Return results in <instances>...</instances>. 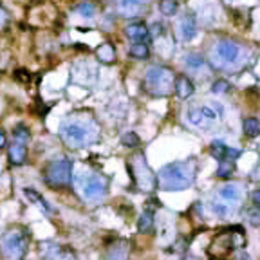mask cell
<instances>
[{
    "label": "cell",
    "instance_id": "cell-1",
    "mask_svg": "<svg viewBox=\"0 0 260 260\" xmlns=\"http://www.w3.org/2000/svg\"><path fill=\"white\" fill-rule=\"evenodd\" d=\"M195 175H197L195 159L168 163L157 173V186L165 192H182L194 184Z\"/></svg>",
    "mask_w": 260,
    "mask_h": 260
},
{
    "label": "cell",
    "instance_id": "cell-2",
    "mask_svg": "<svg viewBox=\"0 0 260 260\" xmlns=\"http://www.w3.org/2000/svg\"><path fill=\"white\" fill-rule=\"evenodd\" d=\"M99 136L98 125L89 118H67L60 125V137L70 148H85L96 143Z\"/></svg>",
    "mask_w": 260,
    "mask_h": 260
},
{
    "label": "cell",
    "instance_id": "cell-3",
    "mask_svg": "<svg viewBox=\"0 0 260 260\" xmlns=\"http://www.w3.org/2000/svg\"><path fill=\"white\" fill-rule=\"evenodd\" d=\"M175 85V75L165 65H150L144 72V89L152 96H168Z\"/></svg>",
    "mask_w": 260,
    "mask_h": 260
},
{
    "label": "cell",
    "instance_id": "cell-4",
    "mask_svg": "<svg viewBox=\"0 0 260 260\" xmlns=\"http://www.w3.org/2000/svg\"><path fill=\"white\" fill-rule=\"evenodd\" d=\"M29 248V235L24 230H9L0 240L2 255L9 260H20Z\"/></svg>",
    "mask_w": 260,
    "mask_h": 260
},
{
    "label": "cell",
    "instance_id": "cell-5",
    "mask_svg": "<svg viewBox=\"0 0 260 260\" xmlns=\"http://www.w3.org/2000/svg\"><path fill=\"white\" fill-rule=\"evenodd\" d=\"M46 181L53 188H65L72 182V161L62 157V159H54L47 165L46 172Z\"/></svg>",
    "mask_w": 260,
    "mask_h": 260
},
{
    "label": "cell",
    "instance_id": "cell-6",
    "mask_svg": "<svg viewBox=\"0 0 260 260\" xmlns=\"http://www.w3.org/2000/svg\"><path fill=\"white\" fill-rule=\"evenodd\" d=\"M75 184L82 190V195L87 201L98 202L107 195V179L99 177L96 173H80Z\"/></svg>",
    "mask_w": 260,
    "mask_h": 260
},
{
    "label": "cell",
    "instance_id": "cell-7",
    "mask_svg": "<svg viewBox=\"0 0 260 260\" xmlns=\"http://www.w3.org/2000/svg\"><path fill=\"white\" fill-rule=\"evenodd\" d=\"M211 56H213V60H215V65L230 69V67L237 65V63L240 62V58H242V47L231 40H220L215 44L213 51H211Z\"/></svg>",
    "mask_w": 260,
    "mask_h": 260
},
{
    "label": "cell",
    "instance_id": "cell-8",
    "mask_svg": "<svg viewBox=\"0 0 260 260\" xmlns=\"http://www.w3.org/2000/svg\"><path fill=\"white\" fill-rule=\"evenodd\" d=\"M128 172L132 173L134 181L137 182L139 188L144 190H154L157 186V175H154V172L150 170V166L144 161L143 154H137L134 157L132 165H128Z\"/></svg>",
    "mask_w": 260,
    "mask_h": 260
},
{
    "label": "cell",
    "instance_id": "cell-9",
    "mask_svg": "<svg viewBox=\"0 0 260 260\" xmlns=\"http://www.w3.org/2000/svg\"><path fill=\"white\" fill-rule=\"evenodd\" d=\"M175 31H177V38L181 42H192L197 34V20L192 13H184L177 18V25H175Z\"/></svg>",
    "mask_w": 260,
    "mask_h": 260
},
{
    "label": "cell",
    "instance_id": "cell-10",
    "mask_svg": "<svg viewBox=\"0 0 260 260\" xmlns=\"http://www.w3.org/2000/svg\"><path fill=\"white\" fill-rule=\"evenodd\" d=\"M40 255L44 260H76L75 253L70 249H65L58 246L56 242H42L40 244Z\"/></svg>",
    "mask_w": 260,
    "mask_h": 260
},
{
    "label": "cell",
    "instance_id": "cell-11",
    "mask_svg": "<svg viewBox=\"0 0 260 260\" xmlns=\"http://www.w3.org/2000/svg\"><path fill=\"white\" fill-rule=\"evenodd\" d=\"M116 9L121 17L136 18L146 9V0H116Z\"/></svg>",
    "mask_w": 260,
    "mask_h": 260
},
{
    "label": "cell",
    "instance_id": "cell-12",
    "mask_svg": "<svg viewBox=\"0 0 260 260\" xmlns=\"http://www.w3.org/2000/svg\"><path fill=\"white\" fill-rule=\"evenodd\" d=\"M242 197H244V190H242V184H239V182H228L222 188H219V199L231 202V204L240 202Z\"/></svg>",
    "mask_w": 260,
    "mask_h": 260
},
{
    "label": "cell",
    "instance_id": "cell-13",
    "mask_svg": "<svg viewBox=\"0 0 260 260\" xmlns=\"http://www.w3.org/2000/svg\"><path fill=\"white\" fill-rule=\"evenodd\" d=\"M125 34L134 42H146V44H148L150 36H152L150 29L146 27L143 22H134V24L127 25V27H125Z\"/></svg>",
    "mask_w": 260,
    "mask_h": 260
},
{
    "label": "cell",
    "instance_id": "cell-14",
    "mask_svg": "<svg viewBox=\"0 0 260 260\" xmlns=\"http://www.w3.org/2000/svg\"><path fill=\"white\" fill-rule=\"evenodd\" d=\"M173 91H175V94H177L179 99H188L195 92V85L188 76L181 75V76H175Z\"/></svg>",
    "mask_w": 260,
    "mask_h": 260
},
{
    "label": "cell",
    "instance_id": "cell-15",
    "mask_svg": "<svg viewBox=\"0 0 260 260\" xmlns=\"http://www.w3.org/2000/svg\"><path fill=\"white\" fill-rule=\"evenodd\" d=\"M184 65L190 72H195V75H201L202 70H204L206 75H210V67H208L206 60H204L201 54H188V56L184 58Z\"/></svg>",
    "mask_w": 260,
    "mask_h": 260
},
{
    "label": "cell",
    "instance_id": "cell-16",
    "mask_svg": "<svg viewBox=\"0 0 260 260\" xmlns=\"http://www.w3.org/2000/svg\"><path fill=\"white\" fill-rule=\"evenodd\" d=\"M128 253H130V246L128 242L121 240V242H116L112 248H108L105 260H128Z\"/></svg>",
    "mask_w": 260,
    "mask_h": 260
},
{
    "label": "cell",
    "instance_id": "cell-17",
    "mask_svg": "<svg viewBox=\"0 0 260 260\" xmlns=\"http://www.w3.org/2000/svg\"><path fill=\"white\" fill-rule=\"evenodd\" d=\"M186 118H188V121H190L194 127H199V128H208L211 125V121L204 116L201 107L190 108V110L186 112Z\"/></svg>",
    "mask_w": 260,
    "mask_h": 260
},
{
    "label": "cell",
    "instance_id": "cell-18",
    "mask_svg": "<svg viewBox=\"0 0 260 260\" xmlns=\"http://www.w3.org/2000/svg\"><path fill=\"white\" fill-rule=\"evenodd\" d=\"M25 157H27V150L22 143H15L9 146V161L13 165H24L25 163Z\"/></svg>",
    "mask_w": 260,
    "mask_h": 260
},
{
    "label": "cell",
    "instance_id": "cell-19",
    "mask_svg": "<svg viewBox=\"0 0 260 260\" xmlns=\"http://www.w3.org/2000/svg\"><path fill=\"white\" fill-rule=\"evenodd\" d=\"M24 194H25V197H27L31 202H34V204H36V206L40 208V210L47 211V213H51V211H53V208L49 206V202H47L46 199L42 197V195L38 194L36 190H33V188H25Z\"/></svg>",
    "mask_w": 260,
    "mask_h": 260
},
{
    "label": "cell",
    "instance_id": "cell-20",
    "mask_svg": "<svg viewBox=\"0 0 260 260\" xmlns=\"http://www.w3.org/2000/svg\"><path fill=\"white\" fill-rule=\"evenodd\" d=\"M137 230L139 233H150L154 230V211L152 210H144L141 213L139 220H137Z\"/></svg>",
    "mask_w": 260,
    "mask_h": 260
},
{
    "label": "cell",
    "instance_id": "cell-21",
    "mask_svg": "<svg viewBox=\"0 0 260 260\" xmlns=\"http://www.w3.org/2000/svg\"><path fill=\"white\" fill-rule=\"evenodd\" d=\"M96 54H98L101 63H112L116 60V49L110 44H101V46L96 49Z\"/></svg>",
    "mask_w": 260,
    "mask_h": 260
},
{
    "label": "cell",
    "instance_id": "cell-22",
    "mask_svg": "<svg viewBox=\"0 0 260 260\" xmlns=\"http://www.w3.org/2000/svg\"><path fill=\"white\" fill-rule=\"evenodd\" d=\"M130 56L136 58V60H144V58H148L150 49H148V44L146 42H134L130 49H128Z\"/></svg>",
    "mask_w": 260,
    "mask_h": 260
},
{
    "label": "cell",
    "instance_id": "cell-23",
    "mask_svg": "<svg viewBox=\"0 0 260 260\" xmlns=\"http://www.w3.org/2000/svg\"><path fill=\"white\" fill-rule=\"evenodd\" d=\"M235 206L237 204H231V202H226V201H222V199L211 202V210L217 215H220V217H230V215L235 211Z\"/></svg>",
    "mask_w": 260,
    "mask_h": 260
},
{
    "label": "cell",
    "instance_id": "cell-24",
    "mask_svg": "<svg viewBox=\"0 0 260 260\" xmlns=\"http://www.w3.org/2000/svg\"><path fill=\"white\" fill-rule=\"evenodd\" d=\"M242 130L248 137L260 136V120H256V118H248V120H244Z\"/></svg>",
    "mask_w": 260,
    "mask_h": 260
},
{
    "label": "cell",
    "instance_id": "cell-25",
    "mask_svg": "<svg viewBox=\"0 0 260 260\" xmlns=\"http://www.w3.org/2000/svg\"><path fill=\"white\" fill-rule=\"evenodd\" d=\"M233 170H235V161L233 159H220L219 161V166H217V172H215V175L217 177H230L231 173H233Z\"/></svg>",
    "mask_w": 260,
    "mask_h": 260
},
{
    "label": "cell",
    "instance_id": "cell-26",
    "mask_svg": "<svg viewBox=\"0 0 260 260\" xmlns=\"http://www.w3.org/2000/svg\"><path fill=\"white\" fill-rule=\"evenodd\" d=\"M13 137H15V141L17 143H29V139H31V134H29V128L25 127V125H17V127L13 128Z\"/></svg>",
    "mask_w": 260,
    "mask_h": 260
},
{
    "label": "cell",
    "instance_id": "cell-27",
    "mask_svg": "<svg viewBox=\"0 0 260 260\" xmlns=\"http://www.w3.org/2000/svg\"><path fill=\"white\" fill-rule=\"evenodd\" d=\"M228 148H230V146H226L222 141H213L210 146V154H211V157H215V159L220 161V159H226Z\"/></svg>",
    "mask_w": 260,
    "mask_h": 260
},
{
    "label": "cell",
    "instance_id": "cell-28",
    "mask_svg": "<svg viewBox=\"0 0 260 260\" xmlns=\"http://www.w3.org/2000/svg\"><path fill=\"white\" fill-rule=\"evenodd\" d=\"M75 13H78L83 18H92L96 15V8L91 2H80L78 6H75Z\"/></svg>",
    "mask_w": 260,
    "mask_h": 260
},
{
    "label": "cell",
    "instance_id": "cell-29",
    "mask_svg": "<svg viewBox=\"0 0 260 260\" xmlns=\"http://www.w3.org/2000/svg\"><path fill=\"white\" fill-rule=\"evenodd\" d=\"M159 9L165 17H173L179 9V4L175 0H161V4H159Z\"/></svg>",
    "mask_w": 260,
    "mask_h": 260
},
{
    "label": "cell",
    "instance_id": "cell-30",
    "mask_svg": "<svg viewBox=\"0 0 260 260\" xmlns=\"http://www.w3.org/2000/svg\"><path fill=\"white\" fill-rule=\"evenodd\" d=\"M121 143H123V146H127V148H136L137 144H139V137H137L136 132H127L121 137Z\"/></svg>",
    "mask_w": 260,
    "mask_h": 260
},
{
    "label": "cell",
    "instance_id": "cell-31",
    "mask_svg": "<svg viewBox=\"0 0 260 260\" xmlns=\"http://www.w3.org/2000/svg\"><path fill=\"white\" fill-rule=\"evenodd\" d=\"M230 89H231V85L226 80H217V82H213V85H211V92H213V94H226Z\"/></svg>",
    "mask_w": 260,
    "mask_h": 260
},
{
    "label": "cell",
    "instance_id": "cell-32",
    "mask_svg": "<svg viewBox=\"0 0 260 260\" xmlns=\"http://www.w3.org/2000/svg\"><path fill=\"white\" fill-rule=\"evenodd\" d=\"M248 219H249V224L255 228L260 226V208H251V210H248Z\"/></svg>",
    "mask_w": 260,
    "mask_h": 260
},
{
    "label": "cell",
    "instance_id": "cell-33",
    "mask_svg": "<svg viewBox=\"0 0 260 260\" xmlns=\"http://www.w3.org/2000/svg\"><path fill=\"white\" fill-rule=\"evenodd\" d=\"M152 29H154V31H150V33H152L154 36H159V34H163V29H165V27H163V24L156 22V24L152 25Z\"/></svg>",
    "mask_w": 260,
    "mask_h": 260
},
{
    "label": "cell",
    "instance_id": "cell-34",
    "mask_svg": "<svg viewBox=\"0 0 260 260\" xmlns=\"http://www.w3.org/2000/svg\"><path fill=\"white\" fill-rule=\"evenodd\" d=\"M6 24H8V13L0 8V29L6 27Z\"/></svg>",
    "mask_w": 260,
    "mask_h": 260
},
{
    "label": "cell",
    "instance_id": "cell-35",
    "mask_svg": "<svg viewBox=\"0 0 260 260\" xmlns=\"http://www.w3.org/2000/svg\"><path fill=\"white\" fill-rule=\"evenodd\" d=\"M253 202L260 208V190H256L255 194H253Z\"/></svg>",
    "mask_w": 260,
    "mask_h": 260
},
{
    "label": "cell",
    "instance_id": "cell-36",
    "mask_svg": "<svg viewBox=\"0 0 260 260\" xmlns=\"http://www.w3.org/2000/svg\"><path fill=\"white\" fill-rule=\"evenodd\" d=\"M2 146H6V134L0 130V148H2Z\"/></svg>",
    "mask_w": 260,
    "mask_h": 260
},
{
    "label": "cell",
    "instance_id": "cell-37",
    "mask_svg": "<svg viewBox=\"0 0 260 260\" xmlns=\"http://www.w3.org/2000/svg\"><path fill=\"white\" fill-rule=\"evenodd\" d=\"M253 175H255L256 179H260V165L256 166V172H253Z\"/></svg>",
    "mask_w": 260,
    "mask_h": 260
},
{
    "label": "cell",
    "instance_id": "cell-38",
    "mask_svg": "<svg viewBox=\"0 0 260 260\" xmlns=\"http://www.w3.org/2000/svg\"><path fill=\"white\" fill-rule=\"evenodd\" d=\"M181 260H199V258H195V256H186V258H181Z\"/></svg>",
    "mask_w": 260,
    "mask_h": 260
}]
</instances>
